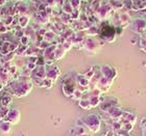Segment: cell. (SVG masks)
Masks as SVG:
<instances>
[{
	"label": "cell",
	"mask_w": 146,
	"mask_h": 136,
	"mask_svg": "<svg viewBox=\"0 0 146 136\" xmlns=\"http://www.w3.org/2000/svg\"><path fill=\"white\" fill-rule=\"evenodd\" d=\"M12 124H9V122L2 121V123L0 124V132L2 134H9L12 133Z\"/></svg>",
	"instance_id": "obj_2"
},
{
	"label": "cell",
	"mask_w": 146,
	"mask_h": 136,
	"mask_svg": "<svg viewBox=\"0 0 146 136\" xmlns=\"http://www.w3.org/2000/svg\"><path fill=\"white\" fill-rule=\"evenodd\" d=\"M2 21V18H1V16H0V22Z\"/></svg>",
	"instance_id": "obj_10"
},
{
	"label": "cell",
	"mask_w": 146,
	"mask_h": 136,
	"mask_svg": "<svg viewBox=\"0 0 146 136\" xmlns=\"http://www.w3.org/2000/svg\"><path fill=\"white\" fill-rule=\"evenodd\" d=\"M3 86H4V84H3L2 82H0V91H1L3 89Z\"/></svg>",
	"instance_id": "obj_9"
},
{
	"label": "cell",
	"mask_w": 146,
	"mask_h": 136,
	"mask_svg": "<svg viewBox=\"0 0 146 136\" xmlns=\"http://www.w3.org/2000/svg\"><path fill=\"white\" fill-rule=\"evenodd\" d=\"M5 3H6V0H0V9H2Z\"/></svg>",
	"instance_id": "obj_8"
},
{
	"label": "cell",
	"mask_w": 146,
	"mask_h": 136,
	"mask_svg": "<svg viewBox=\"0 0 146 136\" xmlns=\"http://www.w3.org/2000/svg\"><path fill=\"white\" fill-rule=\"evenodd\" d=\"M12 20H13L12 17H7L6 21H3V23H4L5 25H7V24H9V23H12Z\"/></svg>",
	"instance_id": "obj_7"
},
{
	"label": "cell",
	"mask_w": 146,
	"mask_h": 136,
	"mask_svg": "<svg viewBox=\"0 0 146 136\" xmlns=\"http://www.w3.org/2000/svg\"><path fill=\"white\" fill-rule=\"evenodd\" d=\"M3 56H4V59H5V62H9V60H11V59H13V57H14V53H9V54L3 55Z\"/></svg>",
	"instance_id": "obj_6"
},
{
	"label": "cell",
	"mask_w": 146,
	"mask_h": 136,
	"mask_svg": "<svg viewBox=\"0 0 146 136\" xmlns=\"http://www.w3.org/2000/svg\"><path fill=\"white\" fill-rule=\"evenodd\" d=\"M11 109L9 107H4V106L0 105V121H4L5 118L7 116L9 112Z\"/></svg>",
	"instance_id": "obj_4"
},
{
	"label": "cell",
	"mask_w": 146,
	"mask_h": 136,
	"mask_svg": "<svg viewBox=\"0 0 146 136\" xmlns=\"http://www.w3.org/2000/svg\"><path fill=\"white\" fill-rule=\"evenodd\" d=\"M19 120H20V111L17 108H13L9 110V114L4 121L9 122V124L12 125H16L19 122Z\"/></svg>",
	"instance_id": "obj_1"
},
{
	"label": "cell",
	"mask_w": 146,
	"mask_h": 136,
	"mask_svg": "<svg viewBox=\"0 0 146 136\" xmlns=\"http://www.w3.org/2000/svg\"><path fill=\"white\" fill-rule=\"evenodd\" d=\"M7 27H6V25L3 23V21L0 22V34H5V32H7Z\"/></svg>",
	"instance_id": "obj_5"
},
{
	"label": "cell",
	"mask_w": 146,
	"mask_h": 136,
	"mask_svg": "<svg viewBox=\"0 0 146 136\" xmlns=\"http://www.w3.org/2000/svg\"><path fill=\"white\" fill-rule=\"evenodd\" d=\"M13 102V99L11 96L9 95H5V96H2V97L0 98V105L1 106H4V107H9V104Z\"/></svg>",
	"instance_id": "obj_3"
}]
</instances>
